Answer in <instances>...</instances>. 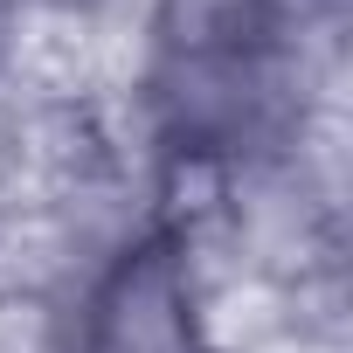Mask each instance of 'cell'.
Listing matches in <instances>:
<instances>
[{
	"mask_svg": "<svg viewBox=\"0 0 353 353\" xmlns=\"http://www.w3.org/2000/svg\"><path fill=\"white\" fill-rule=\"evenodd\" d=\"M277 0H159L152 21V104L173 139L229 145L270 104Z\"/></svg>",
	"mask_w": 353,
	"mask_h": 353,
	"instance_id": "6da1fadb",
	"label": "cell"
},
{
	"mask_svg": "<svg viewBox=\"0 0 353 353\" xmlns=\"http://www.w3.org/2000/svg\"><path fill=\"white\" fill-rule=\"evenodd\" d=\"M77 353H208L201 298L166 236H145L111 263V277L90 291Z\"/></svg>",
	"mask_w": 353,
	"mask_h": 353,
	"instance_id": "7a4b0ae2",
	"label": "cell"
}]
</instances>
